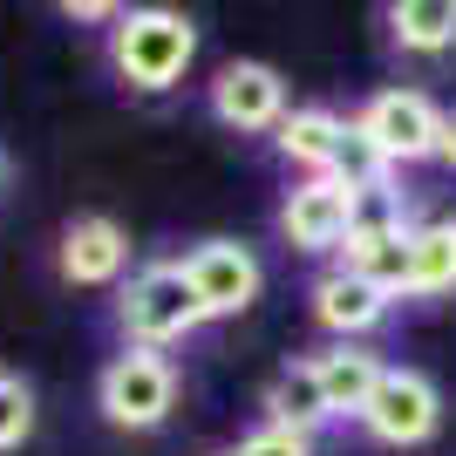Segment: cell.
Wrapping results in <instances>:
<instances>
[{
  "label": "cell",
  "instance_id": "cell-1",
  "mask_svg": "<svg viewBox=\"0 0 456 456\" xmlns=\"http://www.w3.org/2000/svg\"><path fill=\"white\" fill-rule=\"evenodd\" d=\"M191 55H198V28L184 14H171V7H123L110 28V61L130 89L157 95L171 82H184Z\"/></svg>",
  "mask_w": 456,
  "mask_h": 456
},
{
  "label": "cell",
  "instance_id": "cell-2",
  "mask_svg": "<svg viewBox=\"0 0 456 456\" xmlns=\"http://www.w3.org/2000/svg\"><path fill=\"white\" fill-rule=\"evenodd\" d=\"M116 321H123L130 347H151V354H157V347L184 341L191 327L205 321V306H198V293H191V280H184L177 259H157V266H143L130 286H123Z\"/></svg>",
  "mask_w": 456,
  "mask_h": 456
},
{
  "label": "cell",
  "instance_id": "cell-3",
  "mask_svg": "<svg viewBox=\"0 0 456 456\" xmlns=\"http://www.w3.org/2000/svg\"><path fill=\"white\" fill-rule=\"evenodd\" d=\"M95 402H102V416L116 429H157L177 402V368L151 347H123L95 381Z\"/></svg>",
  "mask_w": 456,
  "mask_h": 456
},
{
  "label": "cell",
  "instance_id": "cell-4",
  "mask_svg": "<svg viewBox=\"0 0 456 456\" xmlns=\"http://www.w3.org/2000/svg\"><path fill=\"white\" fill-rule=\"evenodd\" d=\"M436 416H443L436 381L416 375V368H381L375 395H368V409H362L368 436H375V443H395V450H409V443H422V436H436Z\"/></svg>",
  "mask_w": 456,
  "mask_h": 456
},
{
  "label": "cell",
  "instance_id": "cell-5",
  "mask_svg": "<svg viewBox=\"0 0 456 456\" xmlns=\"http://www.w3.org/2000/svg\"><path fill=\"white\" fill-rule=\"evenodd\" d=\"M177 266H184L191 293H198V306H205V321L246 314V306L259 300V286H266L259 259H252L246 246H232V239H205V246H198V252H184Z\"/></svg>",
  "mask_w": 456,
  "mask_h": 456
},
{
  "label": "cell",
  "instance_id": "cell-6",
  "mask_svg": "<svg viewBox=\"0 0 456 456\" xmlns=\"http://www.w3.org/2000/svg\"><path fill=\"white\" fill-rule=\"evenodd\" d=\"M368 136L381 143V157L388 164H416V157H436V136H443V116L429 95L416 89H381L375 102H368L362 116H354Z\"/></svg>",
  "mask_w": 456,
  "mask_h": 456
},
{
  "label": "cell",
  "instance_id": "cell-7",
  "mask_svg": "<svg viewBox=\"0 0 456 456\" xmlns=\"http://www.w3.org/2000/svg\"><path fill=\"white\" fill-rule=\"evenodd\" d=\"M211 110L225 130H280L286 123V82L266 61H232L225 76L211 82Z\"/></svg>",
  "mask_w": 456,
  "mask_h": 456
},
{
  "label": "cell",
  "instance_id": "cell-8",
  "mask_svg": "<svg viewBox=\"0 0 456 456\" xmlns=\"http://www.w3.org/2000/svg\"><path fill=\"white\" fill-rule=\"evenodd\" d=\"M347 218H354V191H341L334 177H306L280 211V232L300 252H334L347 246Z\"/></svg>",
  "mask_w": 456,
  "mask_h": 456
},
{
  "label": "cell",
  "instance_id": "cell-9",
  "mask_svg": "<svg viewBox=\"0 0 456 456\" xmlns=\"http://www.w3.org/2000/svg\"><path fill=\"white\" fill-rule=\"evenodd\" d=\"M123 266H130V239H123V225L116 218H76V225L61 232V280L76 286H110L123 280Z\"/></svg>",
  "mask_w": 456,
  "mask_h": 456
},
{
  "label": "cell",
  "instance_id": "cell-10",
  "mask_svg": "<svg viewBox=\"0 0 456 456\" xmlns=\"http://www.w3.org/2000/svg\"><path fill=\"white\" fill-rule=\"evenodd\" d=\"M314 314H321V327H334V334H368V327L388 314V293H375V286L362 280V273H327L321 286H314Z\"/></svg>",
  "mask_w": 456,
  "mask_h": 456
},
{
  "label": "cell",
  "instance_id": "cell-11",
  "mask_svg": "<svg viewBox=\"0 0 456 456\" xmlns=\"http://www.w3.org/2000/svg\"><path fill=\"white\" fill-rule=\"evenodd\" d=\"M314 375H321V395H327V416H362L368 395H375L381 381V362L368 354V347H334V354H321L314 362Z\"/></svg>",
  "mask_w": 456,
  "mask_h": 456
},
{
  "label": "cell",
  "instance_id": "cell-12",
  "mask_svg": "<svg viewBox=\"0 0 456 456\" xmlns=\"http://www.w3.org/2000/svg\"><path fill=\"white\" fill-rule=\"evenodd\" d=\"M266 416H273V429H293V436H306V429H321V422H327V395H321L314 362H293V368H280V375H273Z\"/></svg>",
  "mask_w": 456,
  "mask_h": 456
},
{
  "label": "cell",
  "instance_id": "cell-13",
  "mask_svg": "<svg viewBox=\"0 0 456 456\" xmlns=\"http://www.w3.org/2000/svg\"><path fill=\"white\" fill-rule=\"evenodd\" d=\"M273 143H280L286 164H306L314 177H327L334 143H341V116H334V110H286V123H280Z\"/></svg>",
  "mask_w": 456,
  "mask_h": 456
},
{
  "label": "cell",
  "instance_id": "cell-14",
  "mask_svg": "<svg viewBox=\"0 0 456 456\" xmlns=\"http://www.w3.org/2000/svg\"><path fill=\"white\" fill-rule=\"evenodd\" d=\"M388 28L409 55H443L456 48V0H402L388 7Z\"/></svg>",
  "mask_w": 456,
  "mask_h": 456
},
{
  "label": "cell",
  "instance_id": "cell-15",
  "mask_svg": "<svg viewBox=\"0 0 456 456\" xmlns=\"http://www.w3.org/2000/svg\"><path fill=\"white\" fill-rule=\"evenodd\" d=\"M456 286V225H422L409 232V293H450Z\"/></svg>",
  "mask_w": 456,
  "mask_h": 456
},
{
  "label": "cell",
  "instance_id": "cell-16",
  "mask_svg": "<svg viewBox=\"0 0 456 456\" xmlns=\"http://www.w3.org/2000/svg\"><path fill=\"white\" fill-rule=\"evenodd\" d=\"M347 273H362L375 293H409V232H388V239H354L347 246Z\"/></svg>",
  "mask_w": 456,
  "mask_h": 456
},
{
  "label": "cell",
  "instance_id": "cell-17",
  "mask_svg": "<svg viewBox=\"0 0 456 456\" xmlns=\"http://www.w3.org/2000/svg\"><path fill=\"white\" fill-rule=\"evenodd\" d=\"M327 177L341 191H375V184H388V157H381V143L362 130V123H341V143H334Z\"/></svg>",
  "mask_w": 456,
  "mask_h": 456
},
{
  "label": "cell",
  "instance_id": "cell-18",
  "mask_svg": "<svg viewBox=\"0 0 456 456\" xmlns=\"http://www.w3.org/2000/svg\"><path fill=\"white\" fill-rule=\"evenodd\" d=\"M388 232H409V225H402V198H395L388 184H375V191H354L347 246H354V239H388Z\"/></svg>",
  "mask_w": 456,
  "mask_h": 456
},
{
  "label": "cell",
  "instance_id": "cell-19",
  "mask_svg": "<svg viewBox=\"0 0 456 456\" xmlns=\"http://www.w3.org/2000/svg\"><path fill=\"white\" fill-rule=\"evenodd\" d=\"M35 436V388L20 375H0V456Z\"/></svg>",
  "mask_w": 456,
  "mask_h": 456
},
{
  "label": "cell",
  "instance_id": "cell-20",
  "mask_svg": "<svg viewBox=\"0 0 456 456\" xmlns=\"http://www.w3.org/2000/svg\"><path fill=\"white\" fill-rule=\"evenodd\" d=\"M239 456H314V450H306V436H293V429H273V422H266L259 436L239 443Z\"/></svg>",
  "mask_w": 456,
  "mask_h": 456
},
{
  "label": "cell",
  "instance_id": "cell-21",
  "mask_svg": "<svg viewBox=\"0 0 456 456\" xmlns=\"http://www.w3.org/2000/svg\"><path fill=\"white\" fill-rule=\"evenodd\" d=\"M61 14H69V20H110V28H116V14H123V7H102V0H69Z\"/></svg>",
  "mask_w": 456,
  "mask_h": 456
},
{
  "label": "cell",
  "instance_id": "cell-22",
  "mask_svg": "<svg viewBox=\"0 0 456 456\" xmlns=\"http://www.w3.org/2000/svg\"><path fill=\"white\" fill-rule=\"evenodd\" d=\"M436 157L456 171V116H443V136H436Z\"/></svg>",
  "mask_w": 456,
  "mask_h": 456
},
{
  "label": "cell",
  "instance_id": "cell-23",
  "mask_svg": "<svg viewBox=\"0 0 456 456\" xmlns=\"http://www.w3.org/2000/svg\"><path fill=\"white\" fill-rule=\"evenodd\" d=\"M0 184H7V157H0Z\"/></svg>",
  "mask_w": 456,
  "mask_h": 456
}]
</instances>
